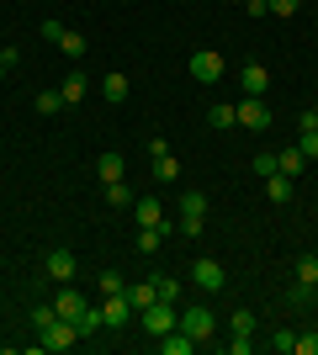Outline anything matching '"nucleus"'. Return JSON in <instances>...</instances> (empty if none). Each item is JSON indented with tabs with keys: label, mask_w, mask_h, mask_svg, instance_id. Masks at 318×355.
Segmentation results:
<instances>
[{
	"label": "nucleus",
	"mask_w": 318,
	"mask_h": 355,
	"mask_svg": "<svg viewBox=\"0 0 318 355\" xmlns=\"http://www.w3.org/2000/svg\"><path fill=\"white\" fill-rule=\"evenodd\" d=\"M127 302H133V313L154 308V302H159V292H154V282H127Z\"/></svg>",
	"instance_id": "obj_17"
},
{
	"label": "nucleus",
	"mask_w": 318,
	"mask_h": 355,
	"mask_svg": "<svg viewBox=\"0 0 318 355\" xmlns=\"http://www.w3.org/2000/svg\"><path fill=\"white\" fill-rule=\"evenodd\" d=\"M265 90H271V69H265V64H244V96H265Z\"/></svg>",
	"instance_id": "obj_13"
},
{
	"label": "nucleus",
	"mask_w": 318,
	"mask_h": 355,
	"mask_svg": "<svg viewBox=\"0 0 318 355\" xmlns=\"http://www.w3.org/2000/svg\"><path fill=\"white\" fill-rule=\"evenodd\" d=\"M154 159V180H159V186H175V180H181V159H175V154H149Z\"/></svg>",
	"instance_id": "obj_14"
},
{
	"label": "nucleus",
	"mask_w": 318,
	"mask_h": 355,
	"mask_svg": "<svg viewBox=\"0 0 318 355\" xmlns=\"http://www.w3.org/2000/svg\"><path fill=\"white\" fill-rule=\"evenodd\" d=\"M96 286H101V297H112V292H127V282H122L117 270H101V276H96Z\"/></svg>",
	"instance_id": "obj_27"
},
{
	"label": "nucleus",
	"mask_w": 318,
	"mask_h": 355,
	"mask_svg": "<svg viewBox=\"0 0 318 355\" xmlns=\"http://www.w3.org/2000/svg\"><path fill=\"white\" fill-rule=\"evenodd\" d=\"M207 128H239V112H233L228 101H218V106L207 112Z\"/></svg>",
	"instance_id": "obj_23"
},
{
	"label": "nucleus",
	"mask_w": 318,
	"mask_h": 355,
	"mask_svg": "<svg viewBox=\"0 0 318 355\" xmlns=\"http://www.w3.org/2000/svg\"><path fill=\"white\" fill-rule=\"evenodd\" d=\"M233 334H255V313H249V308L233 313Z\"/></svg>",
	"instance_id": "obj_34"
},
{
	"label": "nucleus",
	"mask_w": 318,
	"mask_h": 355,
	"mask_svg": "<svg viewBox=\"0 0 318 355\" xmlns=\"http://www.w3.org/2000/svg\"><path fill=\"white\" fill-rule=\"evenodd\" d=\"M249 170H255L260 180H265V175H276V154H255V159H249Z\"/></svg>",
	"instance_id": "obj_31"
},
{
	"label": "nucleus",
	"mask_w": 318,
	"mask_h": 355,
	"mask_svg": "<svg viewBox=\"0 0 318 355\" xmlns=\"http://www.w3.org/2000/svg\"><path fill=\"white\" fill-rule=\"evenodd\" d=\"M244 16H271V0H244Z\"/></svg>",
	"instance_id": "obj_40"
},
{
	"label": "nucleus",
	"mask_w": 318,
	"mask_h": 355,
	"mask_svg": "<svg viewBox=\"0 0 318 355\" xmlns=\"http://www.w3.org/2000/svg\"><path fill=\"white\" fill-rule=\"evenodd\" d=\"M133 218H138V228H175V223H165V212H159L154 196H138V202H133Z\"/></svg>",
	"instance_id": "obj_11"
},
{
	"label": "nucleus",
	"mask_w": 318,
	"mask_h": 355,
	"mask_svg": "<svg viewBox=\"0 0 318 355\" xmlns=\"http://www.w3.org/2000/svg\"><path fill=\"white\" fill-rule=\"evenodd\" d=\"M297 282L318 292V254H297Z\"/></svg>",
	"instance_id": "obj_24"
},
{
	"label": "nucleus",
	"mask_w": 318,
	"mask_h": 355,
	"mask_svg": "<svg viewBox=\"0 0 318 355\" xmlns=\"http://www.w3.org/2000/svg\"><path fill=\"white\" fill-rule=\"evenodd\" d=\"M43 270L53 276V282H75V270H80V260L69 250H48V260H43Z\"/></svg>",
	"instance_id": "obj_10"
},
{
	"label": "nucleus",
	"mask_w": 318,
	"mask_h": 355,
	"mask_svg": "<svg viewBox=\"0 0 318 355\" xmlns=\"http://www.w3.org/2000/svg\"><path fill=\"white\" fill-rule=\"evenodd\" d=\"M186 239H197L202 228H207V196L202 191H181V223H175Z\"/></svg>",
	"instance_id": "obj_2"
},
{
	"label": "nucleus",
	"mask_w": 318,
	"mask_h": 355,
	"mask_svg": "<svg viewBox=\"0 0 318 355\" xmlns=\"http://www.w3.org/2000/svg\"><path fill=\"white\" fill-rule=\"evenodd\" d=\"M292 345H297V334H287V329H276V334H271V350L276 355H292Z\"/></svg>",
	"instance_id": "obj_33"
},
{
	"label": "nucleus",
	"mask_w": 318,
	"mask_h": 355,
	"mask_svg": "<svg viewBox=\"0 0 318 355\" xmlns=\"http://www.w3.org/2000/svg\"><path fill=\"white\" fill-rule=\"evenodd\" d=\"M197 350V340L186 334V329H170V334H159V355H191Z\"/></svg>",
	"instance_id": "obj_15"
},
{
	"label": "nucleus",
	"mask_w": 318,
	"mask_h": 355,
	"mask_svg": "<svg viewBox=\"0 0 318 355\" xmlns=\"http://www.w3.org/2000/svg\"><path fill=\"white\" fill-rule=\"evenodd\" d=\"M53 313H59V318H69V324H80V334H96V329H101V308H91V302H85L69 282H64L59 297H53Z\"/></svg>",
	"instance_id": "obj_1"
},
{
	"label": "nucleus",
	"mask_w": 318,
	"mask_h": 355,
	"mask_svg": "<svg viewBox=\"0 0 318 355\" xmlns=\"http://www.w3.org/2000/svg\"><path fill=\"white\" fill-rule=\"evenodd\" d=\"M0 80H6V64H0Z\"/></svg>",
	"instance_id": "obj_42"
},
{
	"label": "nucleus",
	"mask_w": 318,
	"mask_h": 355,
	"mask_svg": "<svg viewBox=\"0 0 318 355\" xmlns=\"http://www.w3.org/2000/svg\"><path fill=\"white\" fill-rule=\"evenodd\" d=\"M313 286H303V282H292V292H287V302H297V308H308V302H313Z\"/></svg>",
	"instance_id": "obj_32"
},
{
	"label": "nucleus",
	"mask_w": 318,
	"mask_h": 355,
	"mask_svg": "<svg viewBox=\"0 0 318 355\" xmlns=\"http://www.w3.org/2000/svg\"><path fill=\"white\" fill-rule=\"evenodd\" d=\"M297 133H318V112H297Z\"/></svg>",
	"instance_id": "obj_39"
},
{
	"label": "nucleus",
	"mask_w": 318,
	"mask_h": 355,
	"mask_svg": "<svg viewBox=\"0 0 318 355\" xmlns=\"http://www.w3.org/2000/svg\"><path fill=\"white\" fill-rule=\"evenodd\" d=\"M127 90H133V85H127V74H122V69H112V74L101 80V96H106L112 106H122V101H127Z\"/></svg>",
	"instance_id": "obj_16"
},
{
	"label": "nucleus",
	"mask_w": 318,
	"mask_h": 355,
	"mask_svg": "<svg viewBox=\"0 0 318 355\" xmlns=\"http://www.w3.org/2000/svg\"><path fill=\"white\" fill-rule=\"evenodd\" d=\"M175 329H186L197 345H207L212 340V329H218V318H212L207 308H181V318H175Z\"/></svg>",
	"instance_id": "obj_6"
},
{
	"label": "nucleus",
	"mask_w": 318,
	"mask_h": 355,
	"mask_svg": "<svg viewBox=\"0 0 318 355\" xmlns=\"http://www.w3.org/2000/svg\"><path fill=\"white\" fill-rule=\"evenodd\" d=\"M106 202H112L117 212H133L138 196H133V186H127V180H112V186H106Z\"/></svg>",
	"instance_id": "obj_19"
},
{
	"label": "nucleus",
	"mask_w": 318,
	"mask_h": 355,
	"mask_svg": "<svg viewBox=\"0 0 318 355\" xmlns=\"http://www.w3.org/2000/svg\"><path fill=\"white\" fill-rule=\"evenodd\" d=\"M165 234H170V228H138V254H159Z\"/></svg>",
	"instance_id": "obj_22"
},
{
	"label": "nucleus",
	"mask_w": 318,
	"mask_h": 355,
	"mask_svg": "<svg viewBox=\"0 0 318 355\" xmlns=\"http://www.w3.org/2000/svg\"><path fill=\"white\" fill-rule=\"evenodd\" d=\"M175 318H181V313H175V302H154V308L138 313V324L149 329L154 340H159V334H170V329H175Z\"/></svg>",
	"instance_id": "obj_8"
},
{
	"label": "nucleus",
	"mask_w": 318,
	"mask_h": 355,
	"mask_svg": "<svg viewBox=\"0 0 318 355\" xmlns=\"http://www.w3.org/2000/svg\"><path fill=\"white\" fill-rule=\"evenodd\" d=\"M186 69H191V80H197V85H218V80H223V53H218V48H197V53H191V64H186Z\"/></svg>",
	"instance_id": "obj_3"
},
{
	"label": "nucleus",
	"mask_w": 318,
	"mask_h": 355,
	"mask_svg": "<svg viewBox=\"0 0 318 355\" xmlns=\"http://www.w3.org/2000/svg\"><path fill=\"white\" fill-rule=\"evenodd\" d=\"M75 340H85V334H80V324H69V318H53V324L37 334V345H43V350H69Z\"/></svg>",
	"instance_id": "obj_7"
},
{
	"label": "nucleus",
	"mask_w": 318,
	"mask_h": 355,
	"mask_svg": "<svg viewBox=\"0 0 318 355\" xmlns=\"http://www.w3.org/2000/svg\"><path fill=\"white\" fill-rule=\"evenodd\" d=\"M303 164H308V154H303V148H297V144L276 154V170H281V175H303Z\"/></svg>",
	"instance_id": "obj_18"
},
{
	"label": "nucleus",
	"mask_w": 318,
	"mask_h": 355,
	"mask_svg": "<svg viewBox=\"0 0 318 355\" xmlns=\"http://www.w3.org/2000/svg\"><path fill=\"white\" fill-rule=\"evenodd\" d=\"M59 313H53V302H43V308H32V334H43L48 324H53Z\"/></svg>",
	"instance_id": "obj_29"
},
{
	"label": "nucleus",
	"mask_w": 318,
	"mask_h": 355,
	"mask_svg": "<svg viewBox=\"0 0 318 355\" xmlns=\"http://www.w3.org/2000/svg\"><path fill=\"white\" fill-rule=\"evenodd\" d=\"M297 11H303V0H271V16H281V21L297 16Z\"/></svg>",
	"instance_id": "obj_35"
},
{
	"label": "nucleus",
	"mask_w": 318,
	"mask_h": 355,
	"mask_svg": "<svg viewBox=\"0 0 318 355\" xmlns=\"http://www.w3.org/2000/svg\"><path fill=\"white\" fill-rule=\"evenodd\" d=\"M255 350V340H249V334H233V340H228V355H249Z\"/></svg>",
	"instance_id": "obj_36"
},
{
	"label": "nucleus",
	"mask_w": 318,
	"mask_h": 355,
	"mask_svg": "<svg viewBox=\"0 0 318 355\" xmlns=\"http://www.w3.org/2000/svg\"><path fill=\"white\" fill-rule=\"evenodd\" d=\"M292 355H318V329H308V334H297V345H292Z\"/></svg>",
	"instance_id": "obj_30"
},
{
	"label": "nucleus",
	"mask_w": 318,
	"mask_h": 355,
	"mask_svg": "<svg viewBox=\"0 0 318 355\" xmlns=\"http://www.w3.org/2000/svg\"><path fill=\"white\" fill-rule=\"evenodd\" d=\"M85 90H91V80H85L80 69H69V74L59 80V96H64V106H80V101H85Z\"/></svg>",
	"instance_id": "obj_12"
},
{
	"label": "nucleus",
	"mask_w": 318,
	"mask_h": 355,
	"mask_svg": "<svg viewBox=\"0 0 318 355\" xmlns=\"http://www.w3.org/2000/svg\"><path fill=\"white\" fill-rule=\"evenodd\" d=\"M297 148H303L308 159H318V133H297Z\"/></svg>",
	"instance_id": "obj_37"
},
{
	"label": "nucleus",
	"mask_w": 318,
	"mask_h": 355,
	"mask_svg": "<svg viewBox=\"0 0 318 355\" xmlns=\"http://www.w3.org/2000/svg\"><path fill=\"white\" fill-rule=\"evenodd\" d=\"M138 313H133V302H127V292H112L101 302V324H112V329H122V324H133Z\"/></svg>",
	"instance_id": "obj_9"
},
{
	"label": "nucleus",
	"mask_w": 318,
	"mask_h": 355,
	"mask_svg": "<svg viewBox=\"0 0 318 355\" xmlns=\"http://www.w3.org/2000/svg\"><path fill=\"white\" fill-rule=\"evenodd\" d=\"M154 292H159V302H175V297H181V282H175V276H154Z\"/></svg>",
	"instance_id": "obj_26"
},
{
	"label": "nucleus",
	"mask_w": 318,
	"mask_h": 355,
	"mask_svg": "<svg viewBox=\"0 0 318 355\" xmlns=\"http://www.w3.org/2000/svg\"><path fill=\"white\" fill-rule=\"evenodd\" d=\"M0 64H6V69H16V64H21V48L6 43V48H0Z\"/></svg>",
	"instance_id": "obj_38"
},
{
	"label": "nucleus",
	"mask_w": 318,
	"mask_h": 355,
	"mask_svg": "<svg viewBox=\"0 0 318 355\" xmlns=\"http://www.w3.org/2000/svg\"><path fill=\"white\" fill-rule=\"evenodd\" d=\"M191 282H197L202 292H223V286H228V270L218 266L212 254H197V260H191Z\"/></svg>",
	"instance_id": "obj_5"
},
{
	"label": "nucleus",
	"mask_w": 318,
	"mask_h": 355,
	"mask_svg": "<svg viewBox=\"0 0 318 355\" xmlns=\"http://www.w3.org/2000/svg\"><path fill=\"white\" fill-rule=\"evenodd\" d=\"M233 112H239V128H244V133H265V128H271V106H265V96H244Z\"/></svg>",
	"instance_id": "obj_4"
},
{
	"label": "nucleus",
	"mask_w": 318,
	"mask_h": 355,
	"mask_svg": "<svg viewBox=\"0 0 318 355\" xmlns=\"http://www.w3.org/2000/svg\"><path fill=\"white\" fill-rule=\"evenodd\" d=\"M59 48H64V53H69V59H85V48H91V43H85V37H80V32H69V27H64V37H59Z\"/></svg>",
	"instance_id": "obj_25"
},
{
	"label": "nucleus",
	"mask_w": 318,
	"mask_h": 355,
	"mask_svg": "<svg viewBox=\"0 0 318 355\" xmlns=\"http://www.w3.org/2000/svg\"><path fill=\"white\" fill-rule=\"evenodd\" d=\"M37 32H43L48 43H59V37H64V27H59V21H53V16H48V21H43V27H37Z\"/></svg>",
	"instance_id": "obj_41"
},
{
	"label": "nucleus",
	"mask_w": 318,
	"mask_h": 355,
	"mask_svg": "<svg viewBox=\"0 0 318 355\" xmlns=\"http://www.w3.org/2000/svg\"><path fill=\"white\" fill-rule=\"evenodd\" d=\"M265 196H271L276 207H281V202H292V175H281V170H276V175H265Z\"/></svg>",
	"instance_id": "obj_21"
},
{
	"label": "nucleus",
	"mask_w": 318,
	"mask_h": 355,
	"mask_svg": "<svg viewBox=\"0 0 318 355\" xmlns=\"http://www.w3.org/2000/svg\"><path fill=\"white\" fill-rule=\"evenodd\" d=\"M59 106H64V96H59V90H37V112H43V117H53Z\"/></svg>",
	"instance_id": "obj_28"
},
{
	"label": "nucleus",
	"mask_w": 318,
	"mask_h": 355,
	"mask_svg": "<svg viewBox=\"0 0 318 355\" xmlns=\"http://www.w3.org/2000/svg\"><path fill=\"white\" fill-rule=\"evenodd\" d=\"M122 170H127V164H122V154H101V159H96V175H101V186L122 180Z\"/></svg>",
	"instance_id": "obj_20"
}]
</instances>
